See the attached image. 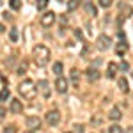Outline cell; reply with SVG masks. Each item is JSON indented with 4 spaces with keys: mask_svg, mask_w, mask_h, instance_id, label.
Instances as JSON below:
<instances>
[{
    "mask_svg": "<svg viewBox=\"0 0 133 133\" xmlns=\"http://www.w3.org/2000/svg\"><path fill=\"white\" fill-rule=\"evenodd\" d=\"M46 5H48V0H39V2H37V9L39 11L46 9Z\"/></svg>",
    "mask_w": 133,
    "mask_h": 133,
    "instance_id": "603a6c76",
    "label": "cell"
},
{
    "mask_svg": "<svg viewBox=\"0 0 133 133\" xmlns=\"http://www.w3.org/2000/svg\"><path fill=\"white\" fill-rule=\"evenodd\" d=\"M75 36H76L78 39H82V32H80V29H76V30H75Z\"/></svg>",
    "mask_w": 133,
    "mask_h": 133,
    "instance_id": "f546056e",
    "label": "cell"
},
{
    "mask_svg": "<svg viewBox=\"0 0 133 133\" xmlns=\"http://www.w3.org/2000/svg\"><path fill=\"white\" fill-rule=\"evenodd\" d=\"M46 123L50 124V126H57V124L61 123V112L59 110H50V112L46 114Z\"/></svg>",
    "mask_w": 133,
    "mask_h": 133,
    "instance_id": "5b68a950",
    "label": "cell"
},
{
    "mask_svg": "<svg viewBox=\"0 0 133 133\" xmlns=\"http://www.w3.org/2000/svg\"><path fill=\"white\" fill-rule=\"evenodd\" d=\"M124 133H133V126H130V128H128V130H126Z\"/></svg>",
    "mask_w": 133,
    "mask_h": 133,
    "instance_id": "1f68e13d",
    "label": "cell"
},
{
    "mask_svg": "<svg viewBox=\"0 0 133 133\" xmlns=\"http://www.w3.org/2000/svg\"><path fill=\"white\" fill-rule=\"evenodd\" d=\"M5 30V27H4V25H2V23H0V34H2V32Z\"/></svg>",
    "mask_w": 133,
    "mask_h": 133,
    "instance_id": "d6a6232c",
    "label": "cell"
},
{
    "mask_svg": "<svg viewBox=\"0 0 133 133\" xmlns=\"http://www.w3.org/2000/svg\"><path fill=\"white\" fill-rule=\"evenodd\" d=\"M9 5H11V9L18 11V9L21 7V2H20V0H11V2H9Z\"/></svg>",
    "mask_w": 133,
    "mask_h": 133,
    "instance_id": "44dd1931",
    "label": "cell"
},
{
    "mask_svg": "<svg viewBox=\"0 0 133 133\" xmlns=\"http://www.w3.org/2000/svg\"><path fill=\"white\" fill-rule=\"evenodd\" d=\"M55 20H57V14H55L53 11H46L41 18H39V21H41L43 27H51V25L55 23Z\"/></svg>",
    "mask_w": 133,
    "mask_h": 133,
    "instance_id": "3957f363",
    "label": "cell"
},
{
    "mask_svg": "<svg viewBox=\"0 0 133 133\" xmlns=\"http://www.w3.org/2000/svg\"><path fill=\"white\" fill-rule=\"evenodd\" d=\"M110 4H112L110 0H99V5L101 7H110Z\"/></svg>",
    "mask_w": 133,
    "mask_h": 133,
    "instance_id": "4316f807",
    "label": "cell"
},
{
    "mask_svg": "<svg viewBox=\"0 0 133 133\" xmlns=\"http://www.w3.org/2000/svg\"><path fill=\"white\" fill-rule=\"evenodd\" d=\"M78 5H80V2H78V0H71V2L68 4V11H75Z\"/></svg>",
    "mask_w": 133,
    "mask_h": 133,
    "instance_id": "7402d4cb",
    "label": "cell"
},
{
    "mask_svg": "<svg viewBox=\"0 0 133 133\" xmlns=\"http://www.w3.org/2000/svg\"><path fill=\"white\" fill-rule=\"evenodd\" d=\"M18 92H20L25 99H34V96H36V92H37V87H34V82L27 78V80H23V82L18 85Z\"/></svg>",
    "mask_w": 133,
    "mask_h": 133,
    "instance_id": "7a4b0ae2",
    "label": "cell"
},
{
    "mask_svg": "<svg viewBox=\"0 0 133 133\" xmlns=\"http://www.w3.org/2000/svg\"><path fill=\"white\" fill-rule=\"evenodd\" d=\"M85 73H87V78H89L91 82H94V80H98V78H99V71H98V68H94V66H91Z\"/></svg>",
    "mask_w": 133,
    "mask_h": 133,
    "instance_id": "30bf717a",
    "label": "cell"
},
{
    "mask_svg": "<svg viewBox=\"0 0 133 133\" xmlns=\"http://www.w3.org/2000/svg\"><path fill=\"white\" fill-rule=\"evenodd\" d=\"M4 133H16V128L14 126H5L4 128Z\"/></svg>",
    "mask_w": 133,
    "mask_h": 133,
    "instance_id": "d4e9b609",
    "label": "cell"
},
{
    "mask_svg": "<svg viewBox=\"0 0 133 133\" xmlns=\"http://www.w3.org/2000/svg\"><path fill=\"white\" fill-rule=\"evenodd\" d=\"M9 98H11L9 89H2V91H0V101H7Z\"/></svg>",
    "mask_w": 133,
    "mask_h": 133,
    "instance_id": "9a60e30c",
    "label": "cell"
},
{
    "mask_svg": "<svg viewBox=\"0 0 133 133\" xmlns=\"http://www.w3.org/2000/svg\"><path fill=\"white\" fill-rule=\"evenodd\" d=\"M126 50H128V44H126V41H121L119 44H117V53H119V55L126 53Z\"/></svg>",
    "mask_w": 133,
    "mask_h": 133,
    "instance_id": "5bb4252c",
    "label": "cell"
},
{
    "mask_svg": "<svg viewBox=\"0 0 133 133\" xmlns=\"http://www.w3.org/2000/svg\"><path fill=\"white\" fill-rule=\"evenodd\" d=\"M23 110V105H21L20 99H16V98H12L11 99V112L12 114H20Z\"/></svg>",
    "mask_w": 133,
    "mask_h": 133,
    "instance_id": "9c48e42d",
    "label": "cell"
},
{
    "mask_svg": "<svg viewBox=\"0 0 133 133\" xmlns=\"http://www.w3.org/2000/svg\"><path fill=\"white\" fill-rule=\"evenodd\" d=\"M108 117H110L112 121H119V119L123 117V114H121V108H117V107H114L112 110H110V114H108Z\"/></svg>",
    "mask_w": 133,
    "mask_h": 133,
    "instance_id": "7c38bea8",
    "label": "cell"
},
{
    "mask_svg": "<svg viewBox=\"0 0 133 133\" xmlns=\"http://www.w3.org/2000/svg\"><path fill=\"white\" fill-rule=\"evenodd\" d=\"M5 114H7V110H5L4 107H0V119H4V117H5Z\"/></svg>",
    "mask_w": 133,
    "mask_h": 133,
    "instance_id": "83f0119b",
    "label": "cell"
},
{
    "mask_svg": "<svg viewBox=\"0 0 133 133\" xmlns=\"http://www.w3.org/2000/svg\"><path fill=\"white\" fill-rule=\"evenodd\" d=\"M25 124L29 126V130H39L41 128V121H39V117H34V115H30V117H27V121H25Z\"/></svg>",
    "mask_w": 133,
    "mask_h": 133,
    "instance_id": "8992f818",
    "label": "cell"
},
{
    "mask_svg": "<svg viewBox=\"0 0 133 133\" xmlns=\"http://www.w3.org/2000/svg\"><path fill=\"white\" fill-rule=\"evenodd\" d=\"M119 68H121L123 71H128V69H130V64H128V62H126V61H123V62H121V64H119Z\"/></svg>",
    "mask_w": 133,
    "mask_h": 133,
    "instance_id": "cb8c5ba5",
    "label": "cell"
},
{
    "mask_svg": "<svg viewBox=\"0 0 133 133\" xmlns=\"http://www.w3.org/2000/svg\"><path fill=\"white\" fill-rule=\"evenodd\" d=\"M9 37H11V41H12V43L18 41V29H14V27H12L11 32H9Z\"/></svg>",
    "mask_w": 133,
    "mask_h": 133,
    "instance_id": "e0dca14e",
    "label": "cell"
},
{
    "mask_svg": "<svg viewBox=\"0 0 133 133\" xmlns=\"http://www.w3.org/2000/svg\"><path fill=\"white\" fill-rule=\"evenodd\" d=\"M62 69H64V66H62V62H55V64H53V73H55L57 76H61Z\"/></svg>",
    "mask_w": 133,
    "mask_h": 133,
    "instance_id": "2e32d148",
    "label": "cell"
},
{
    "mask_svg": "<svg viewBox=\"0 0 133 133\" xmlns=\"http://www.w3.org/2000/svg\"><path fill=\"white\" fill-rule=\"evenodd\" d=\"M131 76H133V73H131Z\"/></svg>",
    "mask_w": 133,
    "mask_h": 133,
    "instance_id": "e575fe53",
    "label": "cell"
},
{
    "mask_svg": "<svg viewBox=\"0 0 133 133\" xmlns=\"http://www.w3.org/2000/svg\"><path fill=\"white\" fill-rule=\"evenodd\" d=\"M75 130H76V133H83V126H82V124H76Z\"/></svg>",
    "mask_w": 133,
    "mask_h": 133,
    "instance_id": "f1b7e54d",
    "label": "cell"
},
{
    "mask_svg": "<svg viewBox=\"0 0 133 133\" xmlns=\"http://www.w3.org/2000/svg\"><path fill=\"white\" fill-rule=\"evenodd\" d=\"M32 57H34V62H36L37 66H46V64L50 62L51 51H50L48 46L37 44V46H34V50H32Z\"/></svg>",
    "mask_w": 133,
    "mask_h": 133,
    "instance_id": "6da1fadb",
    "label": "cell"
},
{
    "mask_svg": "<svg viewBox=\"0 0 133 133\" xmlns=\"http://www.w3.org/2000/svg\"><path fill=\"white\" fill-rule=\"evenodd\" d=\"M27 68H29V66H27V62H21V64H20V68L16 69V75H25Z\"/></svg>",
    "mask_w": 133,
    "mask_h": 133,
    "instance_id": "d6986e66",
    "label": "cell"
},
{
    "mask_svg": "<svg viewBox=\"0 0 133 133\" xmlns=\"http://www.w3.org/2000/svg\"><path fill=\"white\" fill-rule=\"evenodd\" d=\"M117 85H119V89L123 92H130V87H128V80L124 78V76H121L119 80H117Z\"/></svg>",
    "mask_w": 133,
    "mask_h": 133,
    "instance_id": "4fadbf2b",
    "label": "cell"
},
{
    "mask_svg": "<svg viewBox=\"0 0 133 133\" xmlns=\"http://www.w3.org/2000/svg\"><path fill=\"white\" fill-rule=\"evenodd\" d=\"M4 18L5 20H11V12H4Z\"/></svg>",
    "mask_w": 133,
    "mask_h": 133,
    "instance_id": "4dcf8cb0",
    "label": "cell"
},
{
    "mask_svg": "<svg viewBox=\"0 0 133 133\" xmlns=\"http://www.w3.org/2000/svg\"><path fill=\"white\" fill-rule=\"evenodd\" d=\"M117 69H119V66H117L115 62H110V64L107 66V76H108V78H114L115 73H117Z\"/></svg>",
    "mask_w": 133,
    "mask_h": 133,
    "instance_id": "8fae6325",
    "label": "cell"
},
{
    "mask_svg": "<svg viewBox=\"0 0 133 133\" xmlns=\"http://www.w3.org/2000/svg\"><path fill=\"white\" fill-rule=\"evenodd\" d=\"M110 44H112V41H110V37L108 36H99L98 39H96V46H98V50H101V51H107L108 48H110Z\"/></svg>",
    "mask_w": 133,
    "mask_h": 133,
    "instance_id": "277c9868",
    "label": "cell"
},
{
    "mask_svg": "<svg viewBox=\"0 0 133 133\" xmlns=\"http://www.w3.org/2000/svg\"><path fill=\"white\" fill-rule=\"evenodd\" d=\"M108 133H124V131H123V128H121V126L114 124V126H110V128H108Z\"/></svg>",
    "mask_w": 133,
    "mask_h": 133,
    "instance_id": "ffe728a7",
    "label": "cell"
},
{
    "mask_svg": "<svg viewBox=\"0 0 133 133\" xmlns=\"http://www.w3.org/2000/svg\"><path fill=\"white\" fill-rule=\"evenodd\" d=\"M71 78L75 82H78V69H71Z\"/></svg>",
    "mask_w": 133,
    "mask_h": 133,
    "instance_id": "484cf974",
    "label": "cell"
},
{
    "mask_svg": "<svg viewBox=\"0 0 133 133\" xmlns=\"http://www.w3.org/2000/svg\"><path fill=\"white\" fill-rule=\"evenodd\" d=\"M48 85H50L48 80H39V82H37V91H41V94L44 98L50 96V87H48Z\"/></svg>",
    "mask_w": 133,
    "mask_h": 133,
    "instance_id": "ba28073f",
    "label": "cell"
},
{
    "mask_svg": "<svg viewBox=\"0 0 133 133\" xmlns=\"http://www.w3.org/2000/svg\"><path fill=\"white\" fill-rule=\"evenodd\" d=\"M25 133H34V131H30V130H27V131H25Z\"/></svg>",
    "mask_w": 133,
    "mask_h": 133,
    "instance_id": "836d02e7",
    "label": "cell"
},
{
    "mask_svg": "<svg viewBox=\"0 0 133 133\" xmlns=\"http://www.w3.org/2000/svg\"><path fill=\"white\" fill-rule=\"evenodd\" d=\"M68 85H69V82L64 76H59L57 82H55V89H57V92H66L68 91Z\"/></svg>",
    "mask_w": 133,
    "mask_h": 133,
    "instance_id": "52a82bcc",
    "label": "cell"
},
{
    "mask_svg": "<svg viewBox=\"0 0 133 133\" xmlns=\"http://www.w3.org/2000/svg\"><path fill=\"white\" fill-rule=\"evenodd\" d=\"M85 9L89 11V12H91L92 16H98V11H96V7H94V5H92L91 2H87V4H85Z\"/></svg>",
    "mask_w": 133,
    "mask_h": 133,
    "instance_id": "ac0fdd59",
    "label": "cell"
}]
</instances>
